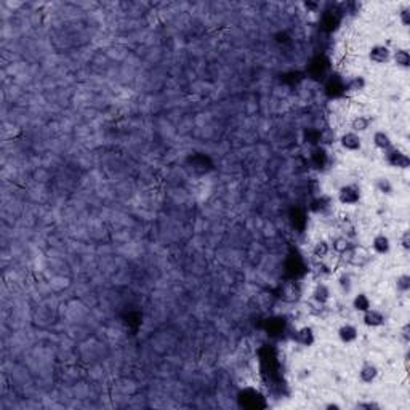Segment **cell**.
<instances>
[{
  "instance_id": "obj_1",
  "label": "cell",
  "mask_w": 410,
  "mask_h": 410,
  "mask_svg": "<svg viewBox=\"0 0 410 410\" xmlns=\"http://www.w3.org/2000/svg\"><path fill=\"white\" fill-rule=\"evenodd\" d=\"M385 157H386V162H388L391 167H394V169L406 170V169H409V167H410L409 155L404 151H401L399 148L391 146L388 151H385Z\"/></svg>"
},
{
  "instance_id": "obj_2",
  "label": "cell",
  "mask_w": 410,
  "mask_h": 410,
  "mask_svg": "<svg viewBox=\"0 0 410 410\" xmlns=\"http://www.w3.org/2000/svg\"><path fill=\"white\" fill-rule=\"evenodd\" d=\"M338 200L343 205H356L361 200V189L356 184H345L338 191Z\"/></svg>"
},
{
  "instance_id": "obj_3",
  "label": "cell",
  "mask_w": 410,
  "mask_h": 410,
  "mask_svg": "<svg viewBox=\"0 0 410 410\" xmlns=\"http://www.w3.org/2000/svg\"><path fill=\"white\" fill-rule=\"evenodd\" d=\"M340 144H342V148L345 151L348 152H356L359 151L361 146H362V140H361V135L359 133H354V131H345V133L340 136Z\"/></svg>"
},
{
  "instance_id": "obj_4",
  "label": "cell",
  "mask_w": 410,
  "mask_h": 410,
  "mask_svg": "<svg viewBox=\"0 0 410 410\" xmlns=\"http://www.w3.org/2000/svg\"><path fill=\"white\" fill-rule=\"evenodd\" d=\"M362 322H364V325H367L370 328L382 327L385 324V314L382 311L370 308V309H367L366 313H362Z\"/></svg>"
},
{
  "instance_id": "obj_5",
  "label": "cell",
  "mask_w": 410,
  "mask_h": 410,
  "mask_svg": "<svg viewBox=\"0 0 410 410\" xmlns=\"http://www.w3.org/2000/svg\"><path fill=\"white\" fill-rule=\"evenodd\" d=\"M368 58H370L372 63L385 65V63H388L391 60V50L388 47H385V45H375L368 51Z\"/></svg>"
},
{
  "instance_id": "obj_6",
  "label": "cell",
  "mask_w": 410,
  "mask_h": 410,
  "mask_svg": "<svg viewBox=\"0 0 410 410\" xmlns=\"http://www.w3.org/2000/svg\"><path fill=\"white\" fill-rule=\"evenodd\" d=\"M330 298H332L330 287H328L327 284H324V282H319L313 290V300L317 304L324 306V304H327L328 302H330Z\"/></svg>"
},
{
  "instance_id": "obj_7",
  "label": "cell",
  "mask_w": 410,
  "mask_h": 410,
  "mask_svg": "<svg viewBox=\"0 0 410 410\" xmlns=\"http://www.w3.org/2000/svg\"><path fill=\"white\" fill-rule=\"evenodd\" d=\"M377 377H378V368H377V366H375V364L367 362V364H364V366L361 367V370H359V378H361L362 383L370 385V383L375 382V380H377Z\"/></svg>"
},
{
  "instance_id": "obj_8",
  "label": "cell",
  "mask_w": 410,
  "mask_h": 410,
  "mask_svg": "<svg viewBox=\"0 0 410 410\" xmlns=\"http://www.w3.org/2000/svg\"><path fill=\"white\" fill-rule=\"evenodd\" d=\"M372 248L375 253H378V255H386V253H389L391 250V240L388 236L385 234H378L375 236L373 240H372Z\"/></svg>"
},
{
  "instance_id": "obj_9",
  "label": "cell",
  "mask_w": 410,
  "mask_h": 410,
  "mask_svg": "<svg viewBox=\"0 0 410 410\" xmlns=\"http://www.w3.org/2000/svg\"><path fill=\"white\" fill-rule=\"evenodd\" d=\"M345 84L342 79L338 76H330L327 80V85H325V90L327 93L330 96H340V95H345Z\"/></svg>"
},
{
  "instance_id": "obj_10",
  "label": "cell",
  "mask_w": 410,
  "mask_h": 410,
  "mask_svg": "<svg viewBox=\"0 0 410 410\" xmlns=\"http://www.w3.org/2000/svg\"><path fill=\"white\" fill-rule=\"evenodd\" d=\"M330 247H332V250L335 253H338V255H346V253H348L351 248H353L349 239L345 237V236H338V237H335L330 242Z\"/></svg>"
},
{
  "instance_id": "obj_11",
  "label": "cell",
  "mask_w": 410,
  "mask_h": 410,
  "mask_svg": "<svg viewBox=\"0 0 410 410\" xmlns=\"http://www.w3.org/2000/svg\"><path fill=\"white\" fill-rule=\"evenodd\" d=\"M297 342L302 345V346H311L314 342H316V335H314V330L311 327H302V328H298L297 330Z\"/></svg>"
},
{
  "instance_id": "obj_12",
  "label": "cell",
  "mask_w": 410,
  "mask_h": 410,
  "mask_svg": "<svg viewBox=\"0 0 410 410\" xmlns=\"http://www.w3.org/2000/svg\"><path fill=\"white\" fill-rule=\"evenodd\" d=\"M338 337L343 343H353L357 340V328L353 324H343L338 328Z\"/></svg>"
},
{
  "instance_id": "obj_13",
  "label": "cell",
  "mask_w": 410,
  "mask_h": 410,
  "mask_svg": "<svg viewBox=\"0 0 410 410\" xmlns=\"http://www.w3.org/2000/svg\"><path fill=\"white\" fill-rule=\"evenodd\" d=\"M373 144H375V148L382 149V151H388V149L392 146V141H391V136L386 133L385 130H378L373 133Z\"/></svg>"
},
{
  "instance_id": "obj_14",
  "label": "cell",
  "mask_w": 410,
  "mask_h": 410,
  "mask_svg": "<svg viewBox=\"0 0 410 410\" xmlns=\"http://www.w3.org/2000/svg\"><path fill=\"white\" fill-rule=\"evenodd\" d=\"M353 308L357 311V313H366L367 309H370L372 302H370V298H368V295H366V293H357V295H354Z\"/></svg>"
},
{
  "instance_id": "obj_15",
  "label": "cell",
  "mask_w": 410,
  "mask_h": 410,
  "mask_svg": "<svg viewBox=\"0 0 410 410\" xmlns=\"http://www.w3.org/2000/svg\"><path fill=\"white\" fill-rule=\"evenodd\" d=\"M332 252V247H330V242H327V240H317L314 247H313V257L316 259H324L328 253Z\"/></svg>"
},
{
  "instance_id": "obj_16",
  "label": "cell",
  "mask_w": 410,
  "mask_h": 410,
  "mask_svg": "<svg viewBox=\"0 0 410 410\" xmlns=\"http://www.w3.org/2000/svg\"><path fill=\"white\" fill-rule=\"evenodd\" d=\"M392 61L396 63L397 67H402V69H407L410 66V55L406 48H399L396 50L394 53H391Z\"/></svg>"
},
{
  "instance_id": "obj_17",
  "label": "cell",
  "mask_w": 410,
  "mask_h": 410,
  "mask_svg": "<svg viewBox=\"0 0 410 410\" xmlns=\"http://www.w3.org/2000/svg\"><path fill=\"white\" fill-rule=\"evenodd\" d=\"M368 127H370V119L366 115H356L351 120V131H354V133H362V131L368 130Z\"/></svg>"
},
{
  "instance_id": "obj_18",
  "label": "cell",
  "mask_w": 410,
  "mask_h": 410,
  "mask_svg": "<svg viewBox=\"0 0 410 410\" xmlns=\"http://www.w3.org/2000/svg\"><path fill=\"white\" fill-rule=\"evenodd\" d=\"M311 160H313L314 167H317V169H322V167H325L327 160H328V155L325 152V149H322L321 146H316L313 149V152H311Z\"/></svg>"
},
{
  "instance_id": "obj_19",
  "label": "cell",
  "mask_w": 410,
  "mask_h": 410,
  "mask_svg": "<svg viewBox=\"0 0 410 410\" xmlns=\"http://www.w3.org/2000/svg\"><path fill=\"white\" fill-rule=\"evenodd\" d=\"M366 88V80L362 77H353L345 84V93H359Z\"/></svg>"
},
{
  "instance_id": "obj_20",
  "label": "cell",
  "mask_w": 410,
  "mask_h": 410,
  "mask_svg": "<svg viewBox=\"0 0 410 410\" xmlns=\"http://www.w3.org/2000/svg\"><path fill=\"white\" fill-rule=\"evenodd\" d=\"M328 197H325V195H322V197H317L314 202H313V209L314 212H324L325 209H328Z\"/></svg>"
},
{
  "instance_id": "obj_21",
  "label": "cell",
  "mask_w": 410,
  "mask_h": 410,
  "mask_svg": "<svg viewBox=\"0 0 410 410\" xmlns=\"http://www.w3.org/2000/svg\"><path fill=\"white\" fill-rule=\"evenodd\" d=\"M377 189L383 194H391L392 193V184L389 183L388 178H380V180L377 181Z\"/></svg>"
},
{
  "instance_id": "obj_22",
  "label": "cell",
  "mask_w": 410,
  "mask_h": 410,
  "mask_svg": "<svg viewBox=\"0 0 410 410\" xmlns=\"http://www.w3.org/2000/svg\"><path fill=\"white\" fill-rule=\"evenodd\" d=\"M410 288V277L407 274H402L397 277V290L402 293H407Z\"/></svg>"
},
{
  "instance_id": "obj_23",
  "label": "cell",
  "mask_w": 410,
  "mask_h": 410,
  "mask_svg": "<svg viewBox=\"0 0 410 410\" xmlns=\"http://www.w3.org/2000/svg\"><path fill=\"white\" fill-rule=\"evenodd\" d=\"M399 244H401V247H402L406 252L410 248V233H409L407 229L404 231V233L401 234V237H399Z\"/></svg>"
},
{
  "instance_id": "obj_24",
  "label": "cell",
  "mask_w": 410,
  "mask_h": 410,
  "mask_svg": "<svg viewBox=\"0 0 410 410\" xmlns=\"http://www.w3.org/2000/svg\"><path fill=\"white\" fill-rule=\"evenodd\" d=\"M340 285H342V288H343L345 292H349V288H351V279H349L348 274H343L342 277H340Z\"/></svg>"
},
{
  "instance_id": "obj_25",
  "label": "cell",
  "mask_w": 410,
  "mask_h": 410,
  "mask_svg": "<svg viewBox=\"0 0 410 410\" xmlns=\"http://www.w3.org/2000/svg\"><path fill=\"white\" fill-rule=\"evenodd\" d=\"M399 16H401V21H402V26H409V22H410V10L406 7L404 8L401 13H399Z\"/></svg>"
},
{
  "instance_id": "obj_26",
  "label": "cell",
  "mask_w": 410,
  "mask_h": 410,
  "mask_svg": "<svg viewBox=\"0 0 410 410\" xmlns=\"http://www.w3.org/2000/svg\"><path fill=\"white\" fill-rule=\"evenodd\" d=\"M402 338H404V342L409 343V324L402 327Z\"/></svg>"
}]
</instances>
